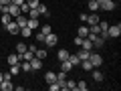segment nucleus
Returning <instances> with one entry per match:
<instances>
[{
    "mask_svg": "<svg viewBox=\"0 0 121 91\" xmlns=\"http://www.w3.org/2000/svg\"><path fill=\"white\" fill-rule=\"evenodd\" d=\"M89 61H91V65H93V69H97V67L103 65V57H101V53H93V51H91Z\"/></svg>",
    "mask_w": 121,
    "mask_h": 91,
    "instance_id": "1",
    "label": "nucleus"
},
{
    "mask_svg": "<svg viewBox=\"0 0 121 91\" xmlns=\"http://www.w3.org/2000/svg\"><path fill=\"white\" fill-rule=\"evenodd\" d=\"M2 12H6V14H10V16H18V14H20V6H16V4H12V2H10V4H6L4 8H2Z\"/></svg>",
    "mask_w": 121,
    "mask_h": 91,
    "instance_id": "2",
    "label": "nucleus"
},
{
    "mask_svg": "<svg viewBox=\"0 0 121 91\" xmlns=\"http://www.w3.org/2000/svg\"><path fill=\"white\" fill-rule=\"evenodd\" d=\"M121 35V24L117 22V24H109V28H107V36L109 39H117V36Z\"/></svg>",
    "mask_w": 121,
    "mask_h": 91,
    "instance_id": "3",
    "label": "nucleus"
},
{
    "mask_svg": "<svg viewBox=\"0 0 121 91\" xmlns=\"http://www.w3.org/2000/svg\"><path fill=\"white\" fill-rule=\"evenodd\" d=\"M60 89H63V91H73V89H77V81H73V79H65V81L60 83Z\"/></svg>",
    "mask_w": 121,
    "mask_h": 91,
    "instance_id": "4",
    "label": "nucleus"
},
{
    "mask_svg": "<svg viewBox=\"0 0 121 91\" xmlns=\"http://www.w3.org/2000/svg\"><path fill=\"white\" fill-rule=\"evenodd\" d=\"M115 2L113 0H103V2H99V8L101 10H105V12H111V10H115Z\"/></svg>",
    "mask_w": 121,
    "mask_h": 91,
    "instance_id": "5",
    "label": "nucleus"
},
{
    "mask_svg": "<svg viewBox=\"0 0 121 91\" xmlns=\"http://www.w3.org/2000/svg\"><path fill=\"white\" fill-rule=\"evenodd\" d=\"M4 28H6V32H8V35H18V32H20V28H18V24L14 22V18L4 26Z\"/></svg>",
    "mask_w": 121,
    "mask_h": 91,
    "instance_id": "6",
    "label": "nucleus"
},
{
    "mask_svg": "<svg viewBox=\"0 0 121 91\" xmlns=\"http://www.w3.org/2000/svg\"><path fill=\"white\" fill-rule=\"evenodd\" d=\"M56 43H59V36H56L55 32H51V35L44 36V45H47V47H56Z\"/></svg>",
    "mask_w": 121,
    "mask_h": 91,
    "instance_id": "7",
    "label": "nucleus"
},
{
    "mask_svg": "<svg viewBox=\"0 0 121 91\" xmlns=\"http://www.w3.org/2000/svg\"><path fill=\"white\" fill-rule=\"evenodd\" d=\"M99 20H101L99 14H97V12H91V14H87V22H85V24H87V26H91V24H97Z\"/></svg>",
    "mask_w": 121,
    "mask_h": 91,
    "instance_id": "8",
    "label": "nucleus"
},
{
    "mask_svg": "<svg viewBox=\"0 0 121 91\" xmlns=\"http://www.w3.org/2000/svg\"><path fill=\"white\" fill-rule=\"evenodd\" d=\"M28 63H30V69H32V71L43 69V61H40V59H36V57H32V59H30Z\"/></svg>",
    "mask_w": 121,
    "mask_h": 91,
    "instance_id": "9",
    "label": "nucleus"
},
{
    "mask_svg": "<svg viewBox=\"0 0 121 91\" xmlns=\"http://www.w3.org/2000/svg\"><path fill=\"white\" fill-rule=\"evenodd\" d=\"M14 22L18 24V28H24L26 22H28V16H22V14H18V16H14Z\"/></svg>",
    "mask_w": 121,
    "mask_h": 91,
    "instance_id": "10",
    "label": "nucleus"
},
{
    "mask_svg": "<svg viewBox=\"0 0 121 91\" xmlns=\"http://www.w3.org/2000/svg\"><path fill=\"white\" fill-rule=\"evenodd\" d=\"M12 89H14L12 79H8V81H2V83H0V91H12Z\"/></svg>",
    "mask_w": 121,
    "mask_h": 91,
    "instance_id": "11",
    "label": "nucleus"
},
{
    "mask_svg": "<svg viewBox=\"0 0 121 91\" xmlns=\"http://www.w3.org/2000/svg\"><path fill=\"white\" fill-rule=\"evenodd\" d=\"M69 61H71V65H73V67H79V65H81V59H79L77 53H69Z\"/></svg>",
    "mask_w": 121,
    "mask_h": 91,
    "instance_id": "12",
    "label": "nucleus"
},
{
    "mask_svg": "<svg viewBox=\"0 0 121 91\" xmlns=\"http://www.w3.org/2000/svg\"><path fill=\"white\" fill-rule=\"evenodd\" d=\"M36 12H39V16H44V18H48V14H51L44 4H39V6H36Z\"/></svg>",
    "mask_w": 121,
    "mask_h": 91,
    "instance_id": "13",
    "label": "nucleus"
},
{
    "mask_svg": "<svg viewBox=\"0 0 121 91\" xmlns=\"http://www.w3.org/2000/svg\"><path fill=\"white\" fill-rule=\"evenodd\" d=\"M6 63H8V65H16V63H20V57H18V53H12V55H8Z\"/></svg>",
    "mask_w": 121,
    "mask_h": 91,
    "instance_id": "14",
    "label": "nucleus"
},
{
    "mask_svg": "<svg viewBox=\"0 0 121 91\" xmlns=\"http://www.w3.org/2000/svg\"><path fill=\"white\" fill-rule=\"evenodd\" d=\"M26 26H28L32 32H35L36 28H39V18H28V22H26Z\"/></svg>",
    "mask_w": 121,
    "mask_h": 91,
    "instance_id": "15",
    "label": "nucleus"
},
{
    "mask_svg": "<svg viewBox=\"0 0 121 91\" xmlns=\"http://www.w3.org/2000/svg\"><path fill=\"white\" fill-rule=\"evenodd\" d=\"M81 49H85V51H93L95 47H93V43H91V41L85 36V39H83V43H81Z\"/></svg>",
    "mask_w": 121,
    "mask_h": 91,
    "instance_id": "16",
    "label": "nucleus"
},
{
    "mask_svg": "<svg viewBox=\"0 0 121 91\" xmlns=\"http://www.w3.org/2000/svg\"><path fill=\"white\" fill-rule=\"evenodd\" d=\"M44 81H47V83H55V81H56V73L47 71V73H44Z\"/></svg>",
    "mask_w": 121,
    "mask_h": 91,
    "instance_id": "17",
    "label": "nucleus"
},
{
    "mask_svg": "<svg viewBox=\"0 0 121 91\" xmlns=\"http://www.w3.org/2000/svg\"><path fill=\"white\" fill-rule=\"evenodd\" d=\"M73 69V65H71V61H60V71H65V73H69V71Z\"/></svg>",
    "mask_w": 121,
    "mask_h": 91,
    "instance_id": "18",
    "label": "nucleus"
},
{
    "mask_svg": "<svg viewBox=\"0 0 121 91\" xmlns=\"http://www.w3.org/2000/svg\"><path fill=\"white\" fill-rule=\"evenodd\" d=\"M87 35H89V26H87V24L79 26V30H77V36H83V39H85Z\"/></svg>",
    "mask_w": 121,
    "mask_h": 91,
    "instance_id": "19",
    "label": "nucleus"
},
{
    "mask_svg": "<svg viewBox=\"0 0 121 91\" xmlns=\"http://www.w3.org/2000/svg\"><path fill=\"white\" fill-rule=\"evenodd\" d=\"M35 57H36V59H40V61H44V59H47V49H36Z\"/></svg>",
    "mask_w": 121,
    "mask_h": 91,
    "instance_id": "20",
    "label": "nucleus"
},
{
    "mask_svg": "<svg viewBox=\"0 0 121 91\" xmlns=\"http://www.w3.org/2000/svg\"><path fill=\"white\" fill-rule=\"evenodd\" d=\"M56 57H59V61H67L69 59V51H67V49H60V51L56 53Z\"/></svg>",
    "mask_w": 121,
    "mask_h": 91,
    "instance_id": "21",
    "label": "nucleus"
},
{
    "mask_svg": "<svg viewBox=\"0 0 121 91\" xmlns=\"http://www.w3.org/2000/svg\"><path fill=\"white\" fill-rule=\"evenodd\" d=\"M81 69H85V71H93V65H91V61L89 59H85V61H81Z\"/></svg>",
    "mask_w": 121,
    "mask_h": 91,
    "instance_id": "22",
    "label": "nucleus"
},
{
    "mask_svg": "<svg viewBox=\"0 0 121 91\" xmlns=\"http://www.w3.org/2000/svg\"><path fill=\"white\" fill-rule=\"evenodd\" d=\"M10 67V75H12V77H14V75H18V73H20V63H16V65H8Z\"/></svg>",
    "mask_w": 121,
    "mask_h": 91,
    "instance_id": "23",
    "label": "nucleus"
},
{
    "mask_svg": "<svg viewBox=\"0 0 121 91\" xmlns=\"http://www.w3.org/2000/svg\"><path fill=\"white\" fill-rule=\"evenodd\" d=\"M20 71H24V73H30V71H32L28 61H20Z\"/></svg>",
    "mask_w": 121,
    "mask_h": 91,
    "instance_id": "24",
    "label": "nucleus"
},
{
    "mask_svg": "<svg viewBox=\"0 0 121 91\" xmlns=\"http://www.w3.org/2000/svg\"><path fill=\"white\" fill-rule=\"evenodd\" d=\"M87 6H89V10H91V12H97V10H99V2H97V0H91V2H89Z\"/></svg>",
    "mask_w": 121,
    "mask_h": 91,
    "instance_id": "25",
    "label": "nucleus"
},
{
    "mask_svg": "<svg viewBox=\"0 0 121 91\" xmlns=\"http://www.w3.org/2000/svg\"><path fill=\"white\" fill-rule=\"evenodd\" d=\"M65 79H67V73H65V71H59V73H56V83H59V87H60V83L65 81Z\"/></svg>",
    "mask_w": 121,
    "mask_h": 91,
    "instance_id": "26",
    "label": "nucleus"
},
{
    "mask_svg": "<svg viewBox=\"0 0 121 91\" xmlns=\"http://www.w3.org/2000/svg\"><path fill=\"white\" fill-rule=\"evenodd\" d=\"M77 55H79V59H81V61H85V59H89V55H91V51H85V49H81V51H79Z\"/></svg>",
    "mask_w": 121,
    "mask_h": 91,
    "instance_id": "27",
    "label": "nucleus"
},
{
    "mask_svg": "<svg viewBox=\"0 0 121 91\" xmlns=\"http://www.w3.org/2000/svg\"><path fill=\"white\" fill-rule=\"evenodd\" d=\"M40 32H43V35H51V32H52V26L51 24H43V26H40Z\"/></svg>",
    "mask_w": 121,
    "mask_h": 91,
    "instance_id": "28",
    "label": "nucleus"
},
{
    "mask_svg": "<svg viewBox=\"0 0 121 91\" xmlns=\"http://www.w3.org/2000/svg\"><path fill=\"white\" fill-rule=\"evenodd\" d=\"M32 36H35V39H36V43H43V45H44V36H47V35H43L40 30H39V32H35V35H32Z\"/></svg>",
    "mask_w": 121,
    "mask_h": 91,
    "instance_id": "29",
    "label": "nucleus"
},
{
    "mask_svg": "<svg viewBox=\"0 0 121 91\" xmlns=\"http://www.w3.org/2000/svg\"><path fill=\"white\" fill-rule=\"evenodd\" d=\"M26 49H28V47H26V45H24V43H18V45H16V53H18V57H20V55H22V53H24V51H26Z\"/></svg>",
    "mask_w": 121,
    "mask_h": 91,
    "instance_id": "30",
    "label": "nucleus"
},
{
    "mask_svg": "<svg viewBox=\"0 0 121 91\" xmlns=\"http://www.w3.org/2000/svg\"><path fill=\"white\" fill-rule=\"evenodd\" d=\"M93 79H95L97 83H101L103 81V73H101V71H93Z\"/></svg>",
    "mask_w": 121,
    "mask_h": 91,
    "instance_id": "31",
    "label": "nucleus"
},
{
    "mask_svg": "<svg viewBox=\"0 0 121 91\" xmlns=\"http://www.w3.org/2000/svg\"><path fill=\"white\" fill-rule=\"evenodd\" d=\"M10 20H12V16H10V14H6V12H2V26H6Z\"/></svg>",
    "mask_w": 121,
    "mask_h": 91,
    "instance_id": "32",
    "label": "nucleus"
},
{
    "mask_svg": "<svg viewBox=\"0 0 121 91\" xmlns=\"http://www.w3.org/2000/svg\"><path fill=\"white\" fill-rule=\"evenodd\" d=\"M20 35L22 36H32V30H30L28 26H24V28H20Z\"/></svg>",
    "mask_w": 121,
    "mask_h": 91,
    "instance_id": "33",
    "label": "nucleus"
},
{
    "mask_svg": "<svg viewBox=\"0 0 121 91\" xmlns=\"http://www.w3.org/2000/svg\"><path fill=\"white\" fill-rule=\"evenodd\" d=\"M26 4H28L30 8H36V6L40 4V0H26Z\"/></svg>",
    "mask_w": 121,
    "mask_h": 91,
    "instance_id": "34",
    "label": "nucleus"
},
{
    "mask_svg": "<svg viewBox=\"0 0 121 91\" xmlns=\"http://www.w3.org/2000/svg\"><path fill=\"white\" fill-rule=\"evenodd\" d=\"M87 87H89V85H87V81H79L77 83V89H81V91H87Z\"/></svg>",
    "mask_w": 121,
    "mask_h": 91,
    "instance_id": "35",
    "label": "nucleus"
},
{
    "mask_svg": "<svg viewBox=\"0 0 121 91\" xmlns=\"http://www.w3.org/2000/svg\"><path fill=\"white\" fill-rule=\"evenodd\" d=\"M30 10V6L26 4V0H24V4H20V12H28Z\"/></svg>",
    "mask_w": 121,
    "mask_h": 91,
    "instance_id": "36",
    "label": "nucleus"
},
{
    "mask_svg": "<svg viewBox=\"0 0 121 91\" xmlns=\"http://www.w3.org/2000/svg\"><path fill=\"white\" fill-rule=\"evenodd\" d=\"M73 43L77 45V47H81V43H83V36H75V39H73Z\"/></svg>",
    "mask_w": 121,
    "mask_h": 91,
    "instance_id": "37",
    "label": "nucleus"
},
{
    "mask_svg": "<svg viewBox=\"0 0 121 91\" xmlns=\"http://www.w3.org/2000/svg\"><path fill=\"white\" fill-rule=\"evenodd\" d=\"M12 4H16V6H20V4H24V0H10Z\"/></svg>",
    "mask_w": 121,
    "mask_h": 91,
    "instance_id": "38",
    "label": "nucleus"
},
{
    "mask_svg": "<svg viewBox=\"0 0 121 91\" xmlns=\"http://www.w3.org/2000/svg\"><path fill=\"white\" fill-rule=\"evenodd\" d=\"M79 18H81L83 22H87V14H85V12H81V14H79Z\"/></svg>",
    "mask_w": 121,
    "mask_h": 91,
    "instance_id": "39",
    "label": "nucleus"
},
{
    "mask_svg": "<svg viewBox=\"0 0 121 91\" xmlns=\"http://www.w3.org/2000/svg\"><path fill=\"white\" fill-rule=\"evenodd\" d=\"M0 4H2V6H6V4H10V0H0Z\"/></svg>",
    "mask_w": 121,
    "mask_h": 91,
    "instance_id": "40",
    "label": "nucleus"
},
{
    "mask_svg": "<svg viewBox=\"0 0 121 91\" xmlns=\"http://www.w3.org/2000/svg\"><path fill=\"white\" fill-rule=\"evenodd\" d=\"M2 8H4V6H2V4H0V14H2Z\"/></svg>",
    "mask_w": 121,
    "mask_h": 91,
    "instance_id": "41",
    "label": "nucleus"
},
{
    "mask_svg": "<svg viewBox=\"0 0 121 91\" xmlns=\"http://www.w3.org/2000/svg\"><path fill=\"white\" fill-rule=\"evenodd\" d=\"M0 67H2V61H0Z\"/></svg>",
    "mask_w": 121,
    "mask_h": 91,
    "instance_id": "42",
    "label": "nucleus"
},
{
    "mask_svg": "<svg viewBox=\"0 0 121 91\" xmlns=\"http://www.w3.org/2000/svg\"><path fill=\"white\" fill-rule=\"evenodd\" d=\"M97 2H103V0H97Z\"/></svg>",
    "mask_w": 121,
    "mask_h": 91,
    "instance_id": "43",
    "label": "nucleus"
},
{
    "mask_svg": "<svg viewBox=\"0 0 121 91\" xmlns=\"http://www.w3.org/2000/svg\"><path fill=\"white\" fill-rule=\"evenodd\" d=\"M87 2H91V0H87Z\"/></svg>",
    "mask_w": 121,
    "mask_h": 91,
    "instance_id": "44",
    "label": "nucleus"
}]
</instances>
